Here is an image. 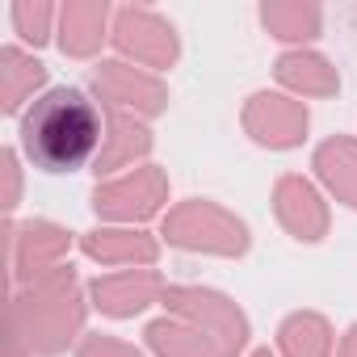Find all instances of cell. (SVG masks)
<instances>
[{"mask_svg": "<svg viewBox=\"0 0 357 357\" xmlns=\"http://www.w3.org/2000/svg\"><path fill=\"white\" fill-rule=\"evenodd\" d=\"M97 139H101V118L93 101H84V93L76 89L43 93L22 118V147L47 172L80 168L93 155Z\"/></svg>", "mask_w": 357, "mask_h": 357, "instance_id": "1", "label": "cell"}]
</instances>
